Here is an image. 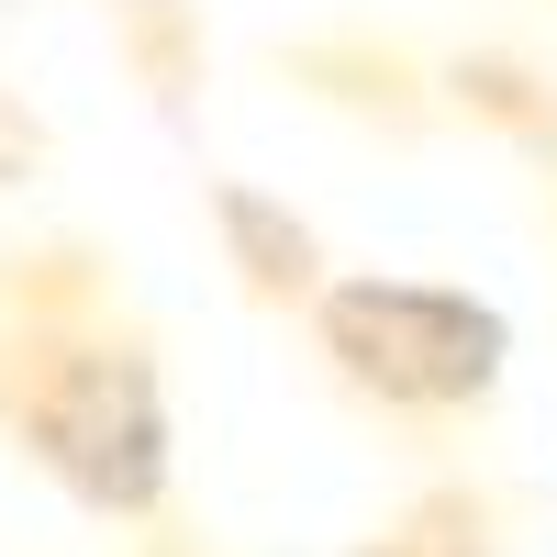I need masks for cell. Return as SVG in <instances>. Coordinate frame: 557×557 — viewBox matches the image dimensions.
Returning a JSON list of instances; mask_svg holds the SVG:
<instances>
[{"mask_svg":"<svg viewBox=\"0 0 557 557\" xmlns=\"http://www.w3.org/2000/svg\"><path fill=\"white\" fill-rule=\"evenodd\" d=\"M312 346L357 401L401 412V424H457L502 391L513 323L469 290H435V278H323Z\"/></svg>","mask_w":557,"mask_h":557,"instance_id":"7a4b0ae2","label":"cell"},{"mask_svg":"<svg viewBox=\"0 0 557 557\" xmlns=\"http://www.w3.org/2000/svg\"><path fill=\"white\" fill-rule=\"evenodd\" d=\"M212 223H223V257H235V278L257 301H323V246H312V223L290 201H268L246 190V178H212Z\"/></svg>","mask_w":557,"mask_h":557,"instance_id":"3957f363","label":"cell"},{"mask_svg":"<svg viewBox=\"0 0 557 557\" xmlns=\"http://www.w3.org/2000/svg\"><path fill=\"white\" fill-rule=\"evenodd\" d=\"M0 435L89 513L146 524L168 502L157 357L89 323V278L78 290H0Z\"/></svg>","mask_w":557,"mask_h":557,"instance_id":"6da1fadb","label":"cell"},{"mask_svg":"<svg viewBox=\"0 0 557 557\" xmlns=\"http://www.w3.org/2000/svg\"><path fill=\"white\" fill-rule=\"evenodd\" d=\"M446 89H457V101H469L480 123L524 134L535 157H557V78H535L524 57H502V45H480V57H457V67H446Z\"/></svg>","mask_w":557,"mask_h":557,"instance_id":"5b68a950","label":"cell"},{"mask_svg":"<svg viewBox=\"0 0 557 557\" xmlns=\"http://www.w3.org/2000/svg\"><path fill=\"white\" fill-rule=\"evenodd\" d=\"M23 157H34V123H12V112H0V178H12Z\"/></svg>","mask_w":557,"mask_h":557,"instance_id":"8992f818","label":"cell"},{"mask_svg":"<svg viewBox=\"0 0 557 557\" xmlns=\"http://www.w3.org/2000/svg\"><path fill=\"white\" fill-rule=\"evenodd\" d=\"M357 557H502V502L469 491V480H435V491H412Z\"/></svg>","mask_w":557,"mask_h":557,"instance_id":"277c9868","label":"cell"}]
</instances>
